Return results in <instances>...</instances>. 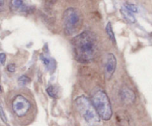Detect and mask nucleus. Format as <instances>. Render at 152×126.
I'll return each instance as SVG.
<instances>
[{
  "label": "nucleus",
  "instance_id": "f257e3e1",
  "mask_svg": "<svg viewBox=\"0 0 152 126\" xmlns=\"http://www.w3.org/2000/svg\"><path fill=\"white\" fill-rule=\"evenodd\" d=\"M71 44L74 58L81 63H89L97 53V38L91 31L81 32L71 40Z\"/></svg>",
  "mask_w": 152,
  "mask_h": 126
},
{
  "label": "nucleus",
  "instance_id": "f03ea898",
  "mask_svg": "<svg viewBox=\"0 0 152 126\" xmlns=\"http://www.w3.org/2000/svg\"><path fill=\"white\" fill-rule=\"evenodd\" d=\"M77 110L88 126H99L100 117L92 102L85 96H80L76 100Z\"/></svg>",
  "mask_w": 152,
  "mask_h": 126
},
{
  "label": "nucleus",
  "instance_id": "7ed1b4c3",
  "mask_svg": "<svg viewBox=\"0 0 152 126\" xmlns=\"http://www.w3.org/2000/svg\"><path fill=\"white\" fill-rule=\"evenodd\" d=\"M83 24V16L80 10L68 7L63 13L64 32L67 35H72L78 32Z\"/></svg>",
  "mask_w": 152,
  "mask_h": 126
},
{
  "label": "nucleus",
  "instance_id": "20e7f679",
  "mask_svg": "<svg viewBox=\"0 0 152 126\" xmlns=\"http://www.w3.org/2000/svg\"><path fill=\"white\" fill-rule=\"evenodd\" d=\"M91 102L99 114V117L104 120H109L112 116L111 103L106 93L102 90H98L92 95Z\"/></svg>",
  "mask_w": 152,
  "mask_h": 126
},
{
  "label": "nucleus",
  "instance_id": "39448f33",
  "mask_svg": "<svg viewBox=\"0 0 152 126\" xmlns=\"http://www.w3.org/2000/svg\"><path fill=\"white\" fill-rule=\"evenodd\" d=\"M31 108V104L29 100L21 94L16 95L12 102V109L18 117L26 116Z\"/></svg>",
  "mask_w": 152,
  "mask_h": 126
},
{
  "label": "nucleus",
  "instance_id": "423d86ee",
  "mask_svg": "<svg viewBox=\"0 0 152 126\" xmlns=\"http://www.w3.org/2000/svg\"><path fill=\"white\" fill-rule=\"evenodd\" d=\"M10 7L15 13H31V7L27 4L25 0H10Z\"/></svg>",
  "mask_w": 152,
  "mask_h": 126
},
{
  "label": "nucleus",
  "instance_id": "0eeeda50",
  "mask_svg": "<svg viewBox=\"0 0 152 126\" xmlns=\"http://www.w3.org/2000/svg\"><path fill=\"white\" fill-rule=\"evenodd\" d=\"M116 67H117V59H116L114 54L110 53L107 56V60L105 67V78L107 79H111V77L114 75V72H115Z\"/></svg>",
  "mask_w": 152,
  "mask_h": 126
},
{
  "label": "nucleus",
  "instance_id": "6e6552de",
  "mask_svg": "<svg viewBox=\"0 0 152 126\" xmlns=\"http://www.w3.org/2000/svg\"><path fill=\"white\" fill-rule=\"evenodd\" d=\"M116 120L119 126H134L132 117L126 111H120L117 112Z\"/></svg>",
  "mask_w": 152,
  "mask_h": 126
},
{
  "label": "nucleus",
  "instance_id": "1a4fd4ad",
  "mask_svg": "<svg viewBox=\"0 0 152 126\" xmlns=\"http://www.w3.org/2000/svg\"><path fill=\"white\" fill-rule=\"evenodd\" d=\"M121 100L125 104H131L135 100V94L132 89L125 86L120 90V92Z\"/></svg>",
  "mask_w": 152,
  "mask_h": 126
},
{
  "label": "nucleus",
  "instance_id": "9d476101",
  "mask_svg": "<svg viewBox=\"0 0 152 126\" xmlns=\"http://www.w3.org/2000/svg\"><path fill=\"white\" fill-rule=\"evenodd\" d=\"M40 58H41L42 61L46 66L48 70L49 71H53L56 68V62L51 58L48 57V56H45V55H40Z\"/></svg>",
  "mask_w": 152,
  "mask_h": 126
},
{
  "label": "nucleus",
  "instance_id": "9b49d317",
  "mask_svg": "<svg viewBox=\"0 0 152 126\" xmlns=\"http://www.w3.org/2000/svg\"><path fill=\"white\" fill-rule=\"evenodd\" d=\"M120 13H121L123 18L125 19H126L128 22H131V23H134V22H136V19H135V16H134L133 13L131 12L130 10H128L125 6L121 7V9H120Z\"/></svg>",
  "mask_w": 152,
  "mask_h": 126
},
{
  "label": "nucleus",
  "instance_id": "f8f14e48",
  "mask_svg": "<svg viewBox=\"0 0 152 126\" xmlns=\"http://www.w3.org/2000/svg\"><path fill=\"white\" fill-rule=\"evenodd\" d=\"M105 31H106V33L108 34V37H109L110 39L111 40V41H112L114 44H116L115 35H114V32H113L112 26H111V22H108V24H106V27H105Z\"/></svg>",
  "mask_w": 152,
  "mask_h": 126
},
{
  "label": "nucleus",
  "instance_id": "ddd939ff",
  "mask_svg": "<svg viewBox=\"0 0 152 126\" xmlns=\"http://www.w3.org/2000/svg\"><path fill=\"white\" fill-rule=\"evenodd\" d=\"M47 93L50 97H53V98H57L59 97V90L58 88L53 86H50L47 89Z\"/></svg>",
  "mask_w": 152,
  "mask_h": 126
},
{
  "label": "nucleus",
  "instance_id": "4468645a",
  "mask_svg": "<svg viewBox=\"0 0 152 126\" xmlns=\"http://www.w3.org/2000/svg\"><path fill=\"white\" fill-rule=\"evenodd\" d=\"M125 7L128 9L129 10H130L132 13H137L138 12V7L137 6L135 5L134 4H130V3H126L125 4Z\"/></svg>",
  "mask_w": 152,
  "mask_h": 126
},
{
  "label": "nucleus",
  "instance_id": "2eb2a0df",
  "mask_svg": "<svg viewBox=\"0 0 152 126\" xmlns=\"http://www.w3.org/2000/svg\"><path fill=\"white\" fill-rule=\"evenodd\" d=\"M18 81H19V84H22V85H26V84H29V83L31 82L30 78H28L27 76H25V75H22V76H21L20 78H19Z\"/></svg>",
  "mask_w": 152,
  "mask_h": 126
},
{
  "label": "nucleus",
  "instance_id": "dca6fc26",
  "mask_svg": "<svg viewBox=\"0 0 152 126\" xmlns=\"http://www.w3.org/2000/svg\"><path fill=\"white\" fill-rule=\"evenodd\" d=\"M7 71L10 72H14L16 70V66L14 64H9L7 67Z\"/></svg>",
  "mask_w": 152,
  "mask_h": 126
},
{
  "label": "nucleus",
  "instance_id": "f3484780",
  "mask_svg": "<svg viewBox=\"0 0 152 126\" xmlns=\"http://www.w3.org/2000/svg\"><path fill=\"white\" fill-rule=\"evenodd\" d=\"M5 60H6V55L4 54V53H1V55H0V60H1V64H4Z\"/></svg>",
  "mask_w": 152,
  "mask_h": 126
},
{
  "label": "nucleus",
  "instance_id": "a211bd4d",
  "mask_svg": "<svg viewBox=\"0 0 152 126\" xmlns=\"http://www.w3.org/2000/svg\"><path fill=\"white\" fill-rule=\"evenodd\" d=\"M1 119H2V120L4 121V122H6V121H7V119H6V117H4V112H3L2 107H1Z\"/></svg>",
  "mask_w": 152,
  "mask_h": 126
},
{
  "label": "nucleus",
  "instance_id": "6ab92c4d",
  "mask_svg": "<svg viewBox=\"0 0 152 126\" xmlns=\"http://www.w3.org/2000/svg\"><path fill=\"white\" fill-rule=\"evenodd\" d=\"M3 6H4V0H1V10H2Z\"/></svg>",
  "mask_w": 152,
  "mask_h": 126
}]
</instances>
